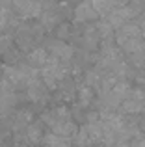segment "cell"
Listing matches in <instances>:
<instances>
[{"label":"cell","instance_id":"obj_1","mask_svg":"<svg viewBox=\"0 0 145 147\" xmlns=\"http://www.w3.org/2000/svg\"><path fill=\"white\" fill-rule=\"evenodd\" d=\"M115 32V39H117V47L121 49V52L127 54H134L143 47L145 39H143V32L140 28V24L136 22H123L121 26H117Z\"/></svg>","mask_w":145,"mask_h":147},{"label":"cell","instance_id":"obj_2","mask_svg":"<svg viewBox=\"0 0 145 147\" xmlns=\"http://www.w3.org/2000/svg\"><path fill=\"white\" fill-rule=\"evenodd\" d=\"M75 142L78 147H91L95 144H102V125L101 121H89L76 130Z\"/></svg>","mask_w":145,"mask_h":147},{"label":"cell","instance_id":"obj_3","mask_svg":"<svg viewBox=\"0 0 145 147\" xmlns=\"http://www.w3.org/2000/svg\"><path fill=\"white\" fill-rule=\"evenodd\" d=\"M48 56H52L54 60L62 61V63H67L72 58V49L63 41H52L48 45Z\"/></svg>","mask_w":145,"mask_h":147},{"label":"cell","instance_id":"obj_4","mask_svg":"<svg viewBox=\"0 0 145 147\" xmlns=\"http://www.w3.org/2000/svg\"><path fill=\"white\" fill-rule=\"evenodd\" d=\"M75 19L78 22H91V21H95V19H99V15H97V11L93 9L89 0H84V2H80L78 6H76Z\"/></svg>","mask_w":145,"mask_h":147},{"label":"cell","instance_id":"obj_5","mask_svg":"<svg viewBox=\"0 0 145 147\" xmlns=\"http://www.w3.org/2000/svg\"><path fill=\"white\" fill-rule=\"evenodd\" d=\"M65 119H69V110H67L65 106L52 108V110H48L47 114L43 115V121L47 123L48 127H54L56 123H60V121H65Z\"/></svg>","mask_w":145,"mask_h":147},{"label":"cell","instance_id":"obj_6","mask_svg":"<svg viewBox=\"0 0 145 147\" xmlns=\"http://www.w3.org/2000/svg\"><path fill=\"white\" fill-rule=\"evenodd\" d=\"M52 129V132L54 134H58V136H63V138H71L76 134V130H78V127H76V123L75 121H71V119H65V121H60V123H56L54 127H50Z\"/></svg>","mask_w":145,"mask_h":147},{"label":"cell","instance_id":"obj_7","mask_svg":"<svg viewBox=\"0 0 145 147\" xmlns=\"http://www.w3.org/2000/svg\"><path fill=\"white\" fill-rule=\"evenodd\" d=\"M47 60H48V52L45 49H37V50H34L32 54H30V58H28V61H30V65L32 67H43L45 63H47Z\"/></svg>","mask_w":145,"mask_h":147},{"label":"cell","instance_id":"obj_8","mask_svg":"<svg viewBox=\"0 0 145 147\" xmlns=\"http://www.w3.org/2000/svg\"><path fill=\"white\" fill-rule=\"evenodd\" d=\"M45 140V145L47 147H71L69 144V138H63V136H58V134H48V136L43 138Z\"/></svg>","mask_w":145,"mask_h":147},{"label":"cell","instance_id":"obj_9","mask_svg":"<svg viewBox=\"0 0 145 147\" xmlns=\"http://www.w3.org/2000/svg\"><path fill=\"white\" fill-rule=\"evenodd\" d=\"M89 2H91V6H93V9L97 11L99 17H104L110 9H113V7H115L112 0H89Z\"/></svg>","mask_w":145,"mask_h":147},{"label":"cell","instance_id":"obj_10","mask_svg":"<svg viewBox=\"0 0 145 147\" xmlns=\"http://www.w3.org/2000/svg\"><path fill=\"white\" fill-rule=\"evenodd\" d=\"M6 24H7V17H6V13H4V11H0V30L6 28Z\"/></svg>","mask_w":145,"mask_h":147},{"label":"cell","instance_id":"obj_11","mask_svg":"<svg viewBox=\"0 0 145 147\" xmlns=\"http://www.w3.org/2000/svg\"><path fill=\"white\" fill-rule=\"evenodd\" d=\"M140 17H142V21H140V28H142V32H143V37H145V11L142 15H140Z\"/></svg>","mask_w":145,"mask_h":147},{"label":"cell","instance_id":"obj_12","mask_svg":"<svg viewBox=\"0 0 145 147\" xmlns=\"http://www.w3.org/2000/svg\"><path fill=\"white\" fill-rule=\"evenodd\" d=\"M112 2H113V6H125L128 0H112Z\"/></svg>","mask_w":145,"mask_h":147},{"label":"cell","instance_id":"obj_13","mask_svg":"<svg viewBox=\"0 0 145 147\" xmlns=\"http://www.w3.org/2000/svg\"><path fill=\"white\" fill-rule=\"evenodd\" d=\"M112 147H130V145H128L127 142H119V144H113Z\"/></svg>","mask_w":145,"mask_h":147},{"label":"cell","instance_id":"obj_14","mask_svg":"<svg viewBox=\"0 0 145 147\" xmlns=\"http://www.w3.org/2000/svg\"><path fill=\"white\" fill-rule=\"evenodd\" d=\"M91 147H104V145H97V144H95V145H91Z\"/></svg>","mask_w":145,"mask_h":147}]
</instances>
